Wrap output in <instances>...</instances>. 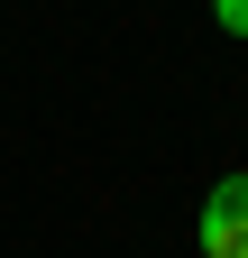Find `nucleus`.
<instances>
[{
  "instance_id": "obj_1",
  "label": "nucleus",
  "mask_w": 248,
  "mask_h": 258,
  "mask_svg": "<svg viewBox=\"0 0 248 258\" xmlns=\"http://www.w3.org/2000/svg\"><path fill=\"white\" fill-rule=\"evenodd\" d=\"M193 240H202V258H248V175H221L202 194Z\"/></svg>"
},
{
  "instance_id": "obj_2",
  "label": "nucleus",
  "mask_w": 248,
  "mask_h": 258,
  "mask_svg": "<svg viewBox=\"0 0 248 258\" xmlns=\"http://www.w3.org/2000/svg\"><path fill=\"white\" fill-rule=\"evenodd\" d=\"M211 19H221L230 37H248V0H211Z\"/></svg>"
}]
</instances>
